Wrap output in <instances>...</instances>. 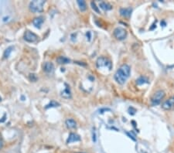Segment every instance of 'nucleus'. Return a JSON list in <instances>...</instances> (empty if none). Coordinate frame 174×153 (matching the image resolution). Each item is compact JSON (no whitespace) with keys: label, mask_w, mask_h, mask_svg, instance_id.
Segmentation results:
<instances>
[{"label":"nucleus","mask_w":174,"mask_h":153,"mask_svg":"<svg viewBox=\"0 0 174 153\" xmlns=\"http://www.w3.org/2000/svg\"><path fill=\"white\" fill-rule=\"evenodd\" d=\"M100 7L103 10H105V11L111 10V9H112V5H111L109 3L105 2H100Z\"/></svg>","instance_id":"15"},{"label":"nucleus","mask_w":174,"mask_h":153,"mask_svg":"<svg viewBox=\"0 0 174 153\" xmlns=\"http://www.w3.org/2000/svg\"><path fill=\"white\" fill-rule=\"evenodd\" d=\"M120 14L123 17H129L131 14H132V9L131 7H129V8H122V9H120Z\"/></svg>","instance_id":"10"},{"label":"nucleus","mask_w":174,"mask_h":153,"mask_svg":"<svg viewBox=\"0 0 174 153\" xmlns=\"http://www.w3.org/2000/svg\"><path fill=\"white\" fill-rule=\"evenodd\" d=\"M91 7H92V9H93L94 11H95L96 12H98V13H100V11H99V9H98V8L97 7V5H96L95 2H91Z\"/></svg>","instance_id":"20"},{"label":"nucleus","mask_w":174,"mask_h":153,"mask_svg":"<svg viewBox=\"0 0 174 153\" xmlns=\"http://www.w3.org/2000/svg\"><path fill=\"white\" fill-rule=\"evenodd\" d=\"M81 140V138L80 136H79L78 135L75 134V133H70L68 139L67 140V143L69 144V143H71V142H78Z\"/></svg>","instance_id":"11"},{"label":"nucleus","mask_w":174,"mask_h":153,"mask_svg":"<svg viewBox=\"0 0 174 153\" xmlns=\"http://www.w3.org/2000/svg\"><path fill=\"white\" fill-rule=\"evenodd\" d=\"M2 101V98H1V97H0V101Z\"/></svg>","instance_id":"26"},{"label":"nucleus","mask_w":174,"mask_h":153,"mask_svg":"<svg viewBox=\"0 0 174 153\" xmlns=\"http://www.w3.org/2000/svg\"><path fill=\"white\" fill-rule=\"evenodd\" d=\"M114 36L118 40H123L127 36V32L123 28L118 27L114 30Z\"/></svg>","instance_id":"5"},{"label":"nucleus","mask_w":174,"mask_h":153,"mask_svg":"<svg viewBox=\"0 0 174 153\" xmlns=\"http://www.w3.org/2000/svg\"><path fill=\"white\" fill-rule=\"evenodd\" d=\"M165 97V92L163 91H156L151 98V102L153 105H157L160 104L162 100Z\"/></svg>","instance_id":"4"},{"label":"nucleus","mask_w":174,"mask_h":153,"mask_svg":"<svg viewBox=\"0 0 174 153\" xmlns=\"http://www.w3.org/2000/svg\"><path fill=\"white\" fill-rule=\"evenodd\" d=\"M60 104L56 102L55 101H51L46 106V108H55V107H59Z\"/></svg>","instance_id":"19"},{"label":"nucleus","mask_w":174,"mask_h":153,"mask_svg":"<svg viewBox=\"0 0 174 153\" xmlns=\"http://www.w3.org/2000/svg\"><path fill=\"white\" fill-rule=\"evenodd\" d=\"M92 140L94 142H95L97 140V137H96V132L95 129H93V132H92Z\"/></svg>","instance_id":"21"},{"label":"nucleus","mask_w":174,"mask_h":153,"mask_svg":"<svg viewBox=\"0 0 174 153\" xmlns=\"http://www.w3.org/2000/svg\"><path fill=\"white\" fill-rule=\"evenodd\" d=\"M30 80H33V81H35V80H36V77L35 74H30Z\"/></svg>","instance_id":"23"},{"label":"nucleus","mask_w":174,"mask_h":153,"mask_svg":"<svg viewBox=\"0 0 174 153\" xmlns=\"http://www.w3.org/2000/svg\"><path fill=\"white\" fill-rule=\"evenodd\" d=\"M77 2L79 5V8H80L81 11L84 12L87 9V5H86V2L84 1H83V0H77Z\"/></svg>","instance_id":"16"},{"label":"nucleus","mask_w":174,"mask_h":153,"mask_svg":"<svg viewBox=\"0 0 174 153\" xmlns=\"http://www.w3.org/2000/svg\"><path fill=\"white\" fill-rule=\"evenodd\" d=\"M65 86H66V87L64 88V90L62 91L60 95H61L62 98H65V99H70V98H71L70 88V87H69L67 84H65Z\"/></svg>","instance_id":"8"},{"label":"nucleus","mask_w":174,"mask_h":153,"mask_svg":"<svg viewBox=\"0 0 174 153\" xmlns=\"http://www.w3.org/2000/svg\"><path fill=\"white\" fill-rule=\"evenodd\" d=\"M38 36L37 35H36L34 33H32L30 31H26L24 33V39L26 41L29 42V43H34L38 39Z\"/></svg>","instance_id":"6"},{"label":"nucleus","mask_w":174,"mask_h":153,"mask_svg":"<svg viewBox=\"0 0 174 153\" xmlns=\"http://www.w3.org/2000/svg\"><path fill=\"white\" fill-rule=\"evenodd\" d=\"M86 36H87V37H88V41H90L91 40V32H88V33H86Z\"/></svg>","instance_id":"24"},{"label":"nucleus","mask_w":174,"mask_h":153,"mask_svg":"<svg viewBox=\"0 0 174 153\" xmlns=\"http://www.w3.org/2000/svg\"><path fill=\"white\" fill-rule=\"evenodd\" d=\"M126 134H127L129 137H130V138L132 139V140H134V141H136V138H135V135H132V133H130V132H127V133H126Z\"/></svg>","instance_id":"22"},{"label":"nucleus","mask_w":174,"mask_h":153,"mask_svg":"<svg viewBox=\"0 0 174 153\" xmlns=\"http://www.w3.org/2000/svg\"><path fill=\"white\" fill-rule=\"evenodd\" d=\"M130 72H131V68L127 64H124L120 68L118 69L116 73L115 74V79L116 81L120 84H124L127 79L130 76Z\"/></svg>","instance_id":"1"},{"label":"nucleus","mask_w":174,"mask_h":153,"mask_svg":"<svg viewBox=\"0 0 174 153\" xmlns=\"http://www.w3.org/2000/svg\"><path fill=\"white\" fill-rule=\"evenodd\" d=\"M77 153H83V152H77Z\"/></svg>","instance_id":"27"},{"label":"nucleus","mask_w":174,"mask_h":153,"mask_svg":"<svg viewBox=\"0 0 174 153\" xmlns=\"http://www.w3.org/2000/svg\"><path fill=\"white\" fill-rule=\"evenodd\" d=\"M57 62L60 64H67V63H69L70 62V60L66 57L60 56V57L57 58Z\"/></svg>","instance_id":"14"},{"label":"nucleus","mask_w":174,"mask_h":153,"mask_svg":"<svg viewBox=\"0 0 174 153\" xmlns=\"http://www.w3.org/2000/svg\"><path fill=\"white\" fill-rule=\"evenodd\" d=\"M43 22H44V19H43V17H42V16L36 17V18H35V19L33 20V25L35 26V27H36V28H38V29H40V28H41V26L43 25Z\"/></svg>","instance_id":"12"},{"label":"nucleus","mask_w":174,"mask_h":153,"mask_svg":"<svg viewBox=\"0 0 174 153\" xmlns=\"http://www.w3.org/2000/svg\"><path fill=\"white\" fill-rule=\"evenodd\" d=\"M2 142L1 139H0V149H2Z\"/></svg>","instance_id":"25"},{"label":"nucleus","mask_w":174,"mask_h":153,"mask_svg":"<svg viewBox=\"0 0 174 153\" xmlns=\"http://www.w3.org/2000/svg\"><path fill=\"white\" fill-rule=\"evenodd\" d=\"M96 65L98 68L107 67L109 70L112 68V62L105 57H99L96 61Z\"/></svg>","instance_id":"3"},{"label":"nucleus","mask_w":174,"mask_h":153,"mask_svg":"<svg viewBox=\"0 0 174 153\" xmlns=\"http://www.w3.org/2000/svg\"><path fill=\"white\" fill-rule=\"evenodd\" d=\"M12 50H13V47H12V46L8 47L7 49L5 50V52H4V55H3L4 58H8V57H9V55H10V53H11L12 51Z\"/></svg>","instance_id":"18"},{"label":"nucleus","mask_w":174,"mask_h":153,"mask_svg":"<svg viewBox=\"0 0 174 153\" xmlns=\"http://www.w3.org/2000/svg\"><path fill=\"white\" fill-rule=\"evenodd\" d=\"M43 70L47 74H52L54 70V65L51 62H46L43 64Z\"/></svg>","instance_id":"9"},{"label":"nucleus","mask_w":174,"mask_h":153,"mask_svg":"<svg viewBox=\"0 0 174 153\" xmlns=\"http://www.w3.org/2000/svg\"><path fill=\"white\" fill-rule=\"evenodd\" d=\"M65 124H66V126L68 128H70V129H71V128H75L77 126V123L75 121L74 119H70V118L66 120Z\"/></svg>","instance_id":"13"},{"label":"nucleus","mask_w":174,"mask_h":153,"mask_svg":"<svg viewBox=\"0 0 174 153\" xmlns=\"http://www.w3.org/2000/svg\"><path fill=\"white\" fill-rule=\"evenodd\" d=\"M46 3V1L43 0H34L30 2L29 5V10L33 12H40L43 9V5Z\"/></svg>","instance_id":"2"},{"label":"nucleus","mask_w":174,"mask_h":153,"mask_svg":"<svg viewBox=\"0 0 174 153\" xmlns=\"http://www.w3.org/2000/svg\"><path fill=\"white\" fill-rule=\"evenodd\" d=\"M162 108L167 111L173 109L174 108V97H171L168 100L165 101L162 104Z\"/></svg>","instance_id":"7"},{"label":"nucleus","mask_w":174,"mask_h":153,"mask_svg":"<svg viewBox=\"0 0 174 153\" xmlns=\"http://www.w3.org/2000/svg\"><path fill=\"white\" fill-rule=\"evenodd\" d=\"M136 83L137 84L139 85H141V84H148L149 83V80L146 77H140L137 80H136Z\"/></svg>","instance_id":"17"}]
</instances>
